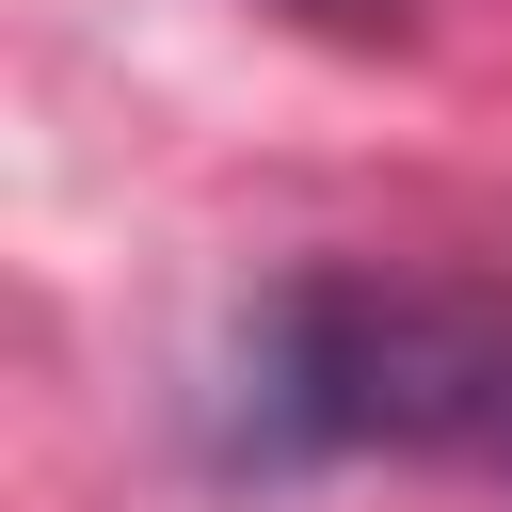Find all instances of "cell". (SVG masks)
Here are the masks:
<instances>
[{
	"label": "cell",
	"mask_w": 512,
	"mask_h": 512,
	"mask_svg": "<svg viewBox=\"0 0 512 512\" xmlns=\"http://www.w3.org/2000/svg\"><path fill=\"white\" fill-rule=\"evenodd\" d=\"M288 16H336V32H400V0H288Z\"/></svg>",
	"instance_id": "cell-2"
},
{
	"label": "cell",
	"mask_w": 512,
	"mask_h": 512,
	"mask_svg": "<svg viewBox=\"0 0 512 512\" xmlns=\"http://www.w3.org/2000/svg\"><path fill=\"white\" fill-rule=\"evenodd\" d=\"M224 432L256 464H336V448H448L496 464L512 432V288H432V272H288L240 320V400Z\"/></svg>",
	"instance_id": "cell-1"
}]
</instances>
